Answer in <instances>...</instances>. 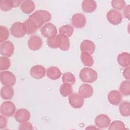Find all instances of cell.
<instances>
[{
  "instance_id": "6da1fadb",
  "label": "cell",
  "mask_w": 130,
  "mask_h": 130,
  "mask_svg": "<svg viewBox=\"0 0 130 130\" xmlns=\"http://www.w3.org/2000/svg\"><path fill=\"white\" fill-rule=\"evenodd\" d=\"M28 18L36 25L38 28L41 27L43 24L50 21L51 19V14L47 11L38 10L30 15Z\"/></svg>"
},
{
  "instance_id": "7a4b0ae2",
  "label": "cell",
  "mask_w": 130,
  "mask_h": 130,
  "mask_svg": "<svg viewBox=\"0 0 130 130\" xmlns=\"http://www.w3.org/2000/svg\"><path fill=\"white\" fill-rule=\"evenodd\" d=\"M79 77L82 82L91 83L97 80L98 73L91 68H83L80 72Z\"/></svg>"
},
{
  "instance_id": "3957f363",
  "label": "cell",
  "mask_w": 130,
  "mask_h": 130,
  "mask_svg": "<svg viewBox=\"0 0 130 130\" xmlns=\"http://www.w3.org/2000/svg\"><path fill=\"white\" fill-rule=\"evenodd\" d=\"M16 107L15 104L11 101H5L3 102L0 108V112L1 115L11 117L15 113Z\"/></svg>"
},
{
  "instance_id": "277c9868",
  "label": "cell",
  "mask_w": 130,
  "mask_h": 130,
  "mask_svg": "<svg viewBox=\"0 0 130 130\" xmlns=\"http://www.w3.org/2000/svg\"><path fill=\"white\" fill-rule=\"evenodd\" d=\"M15 76L10 71H4L1 74V82L4 86H13L16 83Z\"/></svg>"
},
{
  "instance_id": "5b68a950",
  "label": "cell",
  "mask_w": 130,
  "mask_h": 130,
  "mask_svg": "<svg viewBox=\"0 0 130 130\" xmlns=\"http://www.w3.org/2000/svg\"><path fill=\"white\" fill-rule=\"evenodd\" d=\"M10 31L12 35L17 38H22L26 34L23 23L20 22H15L13 23L10 27Z\"/></svg>"
},
{
  "instance_id": "8992f818",
  "label": "cell",
  "mask_w": 130,
  "mask_h": 130,
  "mask_svg": "<svg viewBox=\"0 0 130 130\" xmlns=\"http://www.w3.org/2000/svg\"><path fill=\"white\" fill-rule=\"evenodd\" d=\"M41 32L43 37L48 39L56 36L57 30L56 26L53 23L49 22L41 28Z\"/></svg>"
},
{
  "instance_id": "52a82bcc",
  "label": "cell",
  "mask_w": 130,
  "mask_h": 130,
  "mask_svg": "<svg viewBox=\"0 0 130 130\" xmlns=\"http://www.w3.org/2000/svg\"><path fill=\"white\" fill-rule=\"evenodd\" d=\"M107 18L109 22L113 25H118L122 22L121 14L117 10L111 9L107 14Z\"/></svg>"
},
{
  "instance_id": "ba28073f",
  "label": "cell",
  "mask_w": 130,
  "mask_h": 130,
  "mask_svg": "<svg viewBox=\"0 0 130 130\" xmlns=\"http://www.w3.org/2000/svg\"><path fill=\"white\" fill-rule=\"evenodd\" d=\"M68 100L70 105L75 109L81 108L84 104V98L77 93L70 94Z\"/></svg>"
},
{
  "instance_id": "9c48e42d",
  "label": "cell",
  "mask_w": 130,
  "mask_h": 130,
  "mask_svg": "<svg viewBox=\"0 0 130 130\" xmlns=\"http://www.w3.org/2000/svg\"><path fill=\"white\" fill-rule=\"evenodd\" d=\"M0 51L1 55L3 56L10 57L13 55L14 51V45L9 41H5L1 44Z\"/></svg>"
},
{
  "instance_id": "30bf717a",
  "label": "cell",
  "mask_w": 130,
  "mask_h": 130,
  "mask_svg": "<svg viewBox=\"0 0 130 130\" xmlns=\"http://www.w3.org/2000/svg\"><path fill=\"white\" fill-rule=\"evenodd\" d=\"M27 44L30 50L32 51L38 50L42 47L43 44L42 39L39 36H32L28 40Z\"/></svg>"
},
{
  "instance_id": "8fae6325",
  "label": "cell",
  "mask_w": 130,
  "mask_h": 130,
  "mask_svg": "<svg viewBox=\"0 0 130 130\" xmlns=\"http://www.w3.org/2000/svg\"><path fill=\"white\" fill-rule=\"evenodd\" d=\"M73 26L77 28L84 27L86 23V19L84 14L82 13H76L74 14L71 19Z\"/></svg>"
},
{
  "instance_id": "7c38bea8",
  "label": "cell",
  "mask_w": 130,
  "mask_h": 130,
  "mask_svg": "<svg viewBox=\"0 0 130 130\" xmlns=\"http://www.w3.org/2000/svg\"><path fill=\"white\" fill-rule=\"evenodd\" d=\"M30 114L29 111L26 109L21 108L17 110L15 114V119L19 123H23L29 120Z\"/></svg>"
},
{
  "instance_id": "4fadbf2b",
  "label": "cell",
  "mask_w": 130,
  "mask_h": 130,
  "mask_svg": "<svg viewBox=\"0 0 130 130\" xmlns=\"http://www.w3.org/2000/svg\"><path fill=\"white\" fill-rule=\"evenodd\" d=\"M30 76L34 79H42L45 76L46 69L41 65H35L30 69Z\"/></svg>"
},
{
  "instance_id": "5bb4252c",
  "label": "cell",
  "mask_w": 130,
  "mask_h": 130,
  "mask_svg": "<svg viewBox=\"0 0 130 130\" xmlns=\"http://www.w3.org/2000/svg\"><path fill=\"white\" fill-rule=\"evenodd\" d=\"M95 124L99 128H106L111 122L110 118L106 114H100L95 118Z\"/></svg>"
},
{
  "instance_id": "9a60e30c",
  "label": "cell",
  "mask_w": 130,
  "mask_h": 130,
  "mask_svg": "<svg viewBox=\"0 0 130 130\" xmlns=\"http://www.w3.org/2000/svg\"><path fill=\"white\" fill-rule=\"evenodd\" d=\"M80 48L82 52L92 54L95 51V46L92 41L89 40H85L81 42Z\"/></svg>"
},
{
  "instance_id": "2e32d148",
  "label": "cell",
  "mask_w": 130,
  "mask_h": 130,
  "mask_svg": "<svg viewBox=\"0 0 130 130\" xmlns=\"http://www.w3.org/2000/svg\"><path fill=\"white\" fill-rule=\"evenodd\" d=\"M78 92L83 98L88 99L92 95L93 89L90 85L85 83L82 84L80 86Z\"/></svg>"
},
{
  "instance_id": "e0dca14e",
  "label": "cell",
  "mask_w": 130,
  "mask_h": 130,
  "mask_svg": "<svg viewBox=\"0 0 130 130\" xmlns=\"http://www.w3.org/2000/svg\"><path fill=\"white\" fill-rule=\"evenodd\" d=\"M108 100L110 104L113 105H118L122 100L121 93L116 90L110 91L108 94Z\"/></svg>"
},
{
  "instance_id": "ac0fdd59",
  "label": "cell",
  "mask_w": 130,
  "mask_h": 130,
  "mask_svg": "<svg viewBox=\"0 0 130 130\" xmlns=\"http://www.w3.org/2000/svg\"><path fill=\"white\" fill-rule=\"evenodd\" d=\"M96 3L92 0H84L82 3V8L83 11L86 13L93 12L96 9Z\"/></svg>"
},
{
  "instance_id": "d6986e66",
  "label": "cell",
  "mask_w": 130,
  "mask_h": 130,
  "mask_svg": "<svg viewBox=\"0 0 130 130\" xmlns=\"http://www.w3.org/2000/svg\"><path fill=\"white\" fill-rule=\"evenodd\" d=\"M20 9L24 13L29 14L34 11L35 4L32 1H22L20 5Z\"/></svg>"
},
{
  "instance_id": "ffe728a7",
  "label": "cell",
  "mask_w": 130,
  "mask_h": 130,
  "mask_svg": "<svg viewBox=\"0 0 130 130\" xmlns=\"http://www.w3.org/2000/svg\"><path fill=\"white\" fill-rule=\"evenodd\" d=\"M47 77L51 80H56L59 78L61 75V72L60 69L55 66L48 68L46 71Z\"/></svg>"
},
{
  "instance_id": "44dd1931",
  "label": "cell",
  "mask_w": 130,
  "mask_h": 130,
  "mask_svg": "<svg viewBox=\"0 0 130 130\" xmlns=\"http://www.w3.org/2000/svg\"><path fill=\"white\" fill-rule=\"evenodd\" d=\"M117 62L122 67H129L130 64V55L127 52H122L117 56Z\"/></svg>"
},
{
  "instance_id": "7402d4cb",
  "label": "cell",
  "mask_w": 130,
  "mask_h": 130,
  "mask_svg": "<svg viewBox=\"0 0 130 130\" xmlns=\"http://www.w3.org/2000/svg\"><path fill=\"white\" fill-rule=\"evenodd\" d=\"M14 90L11 86H4L1 89V96L3 99L11 100L14 96Z\"/></svg>"
},
{
  "instance_id": "603a6c76",
  "label": "cell",
  "mask_w": 130,
  "mask_h": 130,
  "mask_svg": "<svg viewBox=\"0 0 130 130\" xmlns=\"http://www.w3.org/2000/svg\"><path fill=\"white\" fill-rule=\"evenodd\" d=\"M23 26L26 34L28 35H31L35 33L38 29L36 25L29 18L23 22Z\"/></svg>"
},
{
  "instance_id": "cb8c5ba5",
  "label": "cell",
  "mask_w": 130,
  "mask_h": 130,
  "mask_svg": "<svg viewBox=\"0 0 130 130\" xmlns=\"http://www.w3.org/2000/svg\"><path fill=\"white\" fill-rule=\"evenodd\" d=\"M120 114L124 117H128L130 115V104L128 101L122 102L119 106Z\"/></svg>"
},
{
  "instance_id": "d4e9b609",
  "label": "cell",
  "mask_w": 130,
  "mask_h": 130,
  "mask_svg": "<svg viewBox=\"0 0 130 130\" xmlns=\"http://www.w3.org/2000/svg\"><path fill=\"white\" fill-rule=\"evenodd\" d=\"M14 7H15L14 1L1 0L0 1V8L3 11H9Z\"/></svg>"
},
{
  "instance_id": "484cf974",
  "label": "cell",
  "mask_w": 130,
  "mask_h": 130,
  "mask_svg": "<svg viewBox=\"0 0 130 130\" xmlns=\"http://www.w3.org/2000/svg\"><path fill=\"white\" fill-rule=\"evenodd\" d=\"M81 60L83 64L87 67H91L94 63V60L91 54L82 52L81 54Z\"/></svg>"
},
{
  "instance_id": "4316f807",
  "label": "cell",
  "mask_w": 130,
  "mask_h": 130,
  "mask_svg": "<svg viewBox=\"0 0 130 130\" xmlns=\"http://www.w3.org/2000/svg\"><path fill=\"white\" fill-rule=\"evenodd\" d=\"M59 37L60 39V45L59 48L63 51L68 50L70 46V42L69 38L61 34H59Z\"/></svg>"
},
{
  "instance_id": "83f0119b",
  "label": "cell",
  "mask_w": 130,
  "mask_h": 130,
  "mask_svg": "<svg viewBox=\"0 0 130 130\" xmlns=\"http://www.w3.org/2000/svg\"><path fill=\"white\" fill-rule=\"evenodd\" d=\"M119 91L121 94L124 96L130 94V82L128 80L123 81L120 85Z\"/></svg>"
},
{
  "instance_id": "f1b7e54d",
  "label": "cell",
  "mask_w": 130,
  "mask_h": 130,
  "mask_svg": "<svg viewBox=\"0 0 130 130\" xmlns=\"http://www.w3.org/2000/svg\"><path fill=\"white\" fill-rule=\"evenodd\" d=\"M59 92L63 96H68L72 93V85L68 83H63L60 87Z\"/></svg>"
},
{
  "instance_id": "f546056e",
  "label": "cell",
  "mask_w": 130,
  "mask_h": 130,
  "mask_svg": "<svg viewBox=\"0 0 130 130\" xmlns=\"http://www.w3.org/2000/svg\"><path fill=\"white\" fill-rule=\"evenodd\" d=\"M47 43L48 46L51 48L55 49L59 48L60 45V39L59 35L47 39Z\"/></svg>"
},
{
  "instance_id": "4dcf8cb0",
  "label": "cell",
  "mask_w": 130,
  "mask_h": 130,
  "mask_svg": "<svg viewBox=\"0 0 130 130\" xmlns=\"http://www.w3.org/2000/svg\"><path fill=\"white\" fill-rule=\"evenodd\" d=\"M74 32L73 27L70 25H64L59 28V34L64 35L67 37H71Z\"/></svg>"
},
{
  "instance_id": "1f68e13d",
  "label": "cell",
  "mask_w": 130,
  "mask_h": 130,
  "mask_svg": "<svg viewBox=\"0 0 130 130\" xmlns=\"http://www.w3.org/2000/svg\"><path fill=\"white\" fill-rule=\"evenodd\" d=\"M108 129L110 130L114 129H125L126 127L124 123L120 120H115L109 125Z\"/></svg>"
},
{
  "instance_id": "d6a6232c",
  "label": "cell",
  "mask_w": 130,
  "mask_h": 130,
  "mask_svg": "<svg viewBox=\"0 0 130 130\" xmlns=\"http://www.w3.org/2000/svg\"><path fill=\"white\" fill-rule=\"evenodd\" d=\"M63 83H68L73 85L75 83L76 79L75 76L70 72H67L64 73L62 78Z\"/></svg>"
},
{
  "instance_id": "836d02e7",
  "label": "cell",
  "mask_w": 130,
  "mask_h": 130,
  "mask_svg": "<svg viewBox=\"0 0 130 130\" xmlns=\"http://www.w3.org/2000/svg\"><path fill=\"white\" fill-rule=\"evenodd\" d=\"M10 66V60L8 57L5 56H1L0 57V70L1 71L8 69Z\"/></svg>"
},
{
  "instance_id": "e575fe53",
  "label": "cell",
  "mask_w": 130,
  "mask_h": 130,
  "mask_svg": "<svg viewBox=\"0 0 130 130\" xmlns=\"http://www.w3.org/2000/svg\"><path fill=\"white\" fill-rule=\"evenodd\" d=\"M9 32L7 27L4 26H0V42L3 43L9 38Z\"/></svg>"
},
{
  "instance_id": "d590c367",
  "label": "cell",
  "mask_w": 130,
  "mask_h": 130,
  "mask_svg": "<svg viewBox=\"0 0 130 130\" xmlns=\"http://www.w3.org/2000/svg\"><path fill=\"white\" fill-rule=\"evenodd\" d=\"M111 5L116 10H122L125 6V2L123 0H113L111 1Z\"/></svg>"
},
{
  "instance_id": "8d00e7d4",
  "label": "cell",
  "mask_w": 130,
  "mask_h": 130,
  "mask_svg": "<svg viewBox=\"0 0 130 130\" xmlns=\"http://www.w3.org/2000/svg\"><path fill=\"white\" fill-rule=\"evenodd\" d=\"M32 126L31 124L28 122L21 123L19 126V129H32Z\"/></svg>"
},
{
  "instance_id": "74e56055",
  "label": "cell",
  "mask_w": 130,
  "mask_h": 130,
  "mask_svg": "<svg viewBox=\"0 0 130 130\" xmlns=\"http://www.w3.org/2000/svg\"><path fill=\"white\" fill-rule=\"evenodd\" d=\"M7 125V120L5 116L1 115L0 116V128L3 129L5 128Z\"/></svg>"
},
{
  "instance_id": "f35d334b",
  "label": "cell",
  "mask_w": 130,
  "mask_h": 130,
  "mask_svg": "<svg viewBox=\"0 0 130 130\" xmlns=\"http://www.w3.org/2000/svg\"><path fill=\"white\" fill-rule=\"evenodd\" d=\"M123 75L126 80H129L130 79V74H129V67H126L123 72Z\"/></svg>"
},
{
  "instance_id": "ab89813d",
  "label": "cell",
  "mask_w": 130,
  "mask_h": 130,
  "mask_svg": "<svg viewBox=\"0 0 130 130\" xmlns=\"http://www.w3.org/2000/svg\"><path fill=\"white\" fill-rule=\"evenodd\" d=\"M129 5H127L124 8L123 11V14L125 18L129 19Z\"/></svg>"
}]
</instances>
